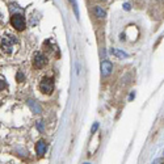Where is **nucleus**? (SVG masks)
<instances>
[{
	"label": "nucleus",
	"mask_w": 164,
	"mask_h": 164,
	"mask_svg": "<svg viewBox=\"0 0 164 164\" xmlns=\"http://www.w3.org/2000/svg\"><path fill=\"white\" fill-rule=\"evenodd\" d=\"M17 43L15 37H11V35H5V37L2 38V42H0V49L3 50V53L5 54H11L13 50V46Z\"/></svg>",
	"instance_id": "obj_1"
},
{
	"label": "nucleus",
	"mask_w": 164,
	"mask_h": 164,
	"mask_svg": "<svg viewBox=\"0 0 164 164\" xmlns=\"http://www.w3.org/2000/svg\"><path fill=\"white\" fill-rule=\"evenodd\" d=\"M39 89H41L42 93L50 95L54 91V80L51 78H43L39 83Z\"/></svg>",
	"instance_id": "obj_2"
},
{
	"label": "nucleus",
	"mask_w": 164,
	"mask_h": 164,
	"mask_svg": "<svg viewBox=\"0 0 164 164\" xmlns=\"http://www.w3.org/2000/svg\"><path fill=\"white\" fill-rule=\"evenodd\" d=\"M11 24H12V26L15 28L16 30H24L25 29V26H26V24H25V19L21 15H13L12 17H11Z\"/></svg>",
	"instance_id": "obj_3"
},
{
	"label": "nucleus",
	"mask_w": 164,
	"mask_h": 164,
	"mask_svg": "<svg viewBox=\"0 0 164 164\" xmlns=\"http://www.w3.org/2000/svg\"><path fill=\"white\" fill-rule=\"evenodd\" d=\"M47 63V59L46 56L42 54V53H35L34 54V58H33V64L35 68H42L43 66H46Z\"/></svg>",
	"instance_id": "obj_4"
},
{
	"label": "nucleus",
	"mask_w": 164,
	"mask_h": 164,
	"mask_svg": "<svg viewBox=\"0 0 164 164\" xmlns=\"http://www.w3.org/2000/svg\"><path fill=\"white\" fill-rule=\"evenodd\" d=\"M112 70H113V66L109 60H104L103 63H101V75H103V76H108V75L112 72Z\"/></svg>",
	"instance_id": "obj_5"
},
{
	"label": "nucleus",
	"mask_w": 164,
	"mask_h": 164,
	"mask_svg": "<svg viewBox=\"0 0 164 164\" xmlns=\"http://www.w3.org/2000/svg\"><path fill=\"white\" fill-rule=\"evenodd\" d=\"M46 148H47V146L46 143L43 140H39L37 144H35V151H37L38 155H43L46 152Z\"/></svg>",
	"instance_id": "obj_6"
},
{
	"label": "nucleus",
	"mask_w": 164,
	"mask_h": 164,
	"mask_svg": "<svg viewBox=\"0 0 164 164\" xmlns=\"http://www.w3.org/2000/svg\"><path fill=\"white\" fill-rule=\"evenodd\" d=\"M28 105H29V108L32 109L33 113H41V106H39L37 103H35V101L29 100V101H28Z\"/></svg>",
	"instance_id": "obj_7"
},
{
	"label": "nucleus",
	"mask_w": 164,
	"mask_h": 164,
	"mask_svg": "<svg viewBox=\"0 0 164 164\" xmlns=\"http://www.w3.org/2000/svg\"><path fill=\"white\" fill-rule=\"evenodd\" d=\"M93 12H95L96 17H99V19H103V17L106 16V12H105L101 7H99V5H96V7L93 8Z\"/></svg>",
	"instance_id": "obj_8"
},
{
	"label": "nucleus",
	"mask_w": 164,
	"mask_h": 164,
	"mask_svg": "<svg viewBox=\"0 0 164 164\" xmlns=\"http://www.w3.org/2000/svg\"><path fill=\"white\" fill-rule=\"evenodd\" d=\"M110 54L116 55V56H118V58H127V54H126V53L118 50V49H110Z\"/></svg>",
	"instance_id": "obj_9"
},
{
	"label": "nucleus",
	"mask_w": 164,
	"mask_h": 164,
	"mask_svg": "<svg viewBox=\"0 0 164 164\" xmlns=\"http://www.w3.org/2000/svg\"><path fill=\"white\" fill-rule=\"evenodd\" d=\"M71 3H72V8H74V12H75V15L79 16V12H78V5H76V2L75 0H71Z\"/></svg>",
	"instance_id": "obj_10"
},
{
	"label": "nucleus",
	"mask_w": 164,
	"mask_h": 164,
	"mask_svg": "<svg viewBox=\"0 0 164 164\" xmlns=\"http://www.w3.org/2000/svg\"><path fill=\"white\" fill-rule=\"evenodd\" d=\"M16 78H17V80H19V82H24V80H25V76H24L23 72H19Z\"/></svg>",
	"instance_id": "obj_11"
},
{
	"label": "nucleus",
	"mask_w": 164,
	"mask_h": 164,
	"mask_svg": "<svg viewBox=\"0 0 164 164\" xmlns=\"http://www.w3.org/2000/svg\"><path fill=\"white\" fill-rule=\"evenodd\" d=\"M5 87H7L5 82H4V80H0V91H2V89H4V88H5Z\"/></svg>",
	"instance_id": "obj_12"
},
{
	"label": "nucleus",
	"mask_w": 164,
	"mask_h": 164,
	"mask_svg": "<svg viewBox=\"0 0 164 164\" xmlns=\"http://www.w3.org/2000/svg\"><path fill=\"white\" fill-rule=\"evenodd\" d=\"M97 127H99V123H95V125L92 126V130H91V133H95V131L97 130Z\"/></svg>",
	"instance_id": "obj_13"
},
{
	"label": "nucleus",
	"mask_w": 164,
	"mask_h": 164,
	"mask_svg": "<svg viewBox=\"0 0 164 164\" xmlns=\"http://www.w3.org/2000/svg\"><path fill=\"white\" fill-rule=\"evenodd\" d=\"M123 9H125V11H130V4H123Z\"/></svg>",
	"instance_id": "obj_14"
},
{
	"label": "nucleus",
	"mask_w": 164,
	"mask_h": 164,
	"mask_svg": "<svg viewBox=\"0 0 164 164\" xmlns=\"http://www.w3.org/2000/svg\"><path fill=\"white\" fill-rule=\"evenodd\" d=\"M152 164H163V162L160 160V159H158V160H155V162H154Z\"/></svg>",
	"instance_id": "obj_15"
},
{
	"label": "nucleus",
	"mask_w": 164,
	"mask_h": 164,
	"mask_svg": "<svg viewBox=\"0 0 164 164\" xmlns=\"http://www.w3.org/2000/svg\"><path fill=\"white\" fill-rule=\"evenodd\" d=\"M84 164H89V163H84Z\"/></svg>",
	"instance_id": "obj_16"
}]
</instances>
